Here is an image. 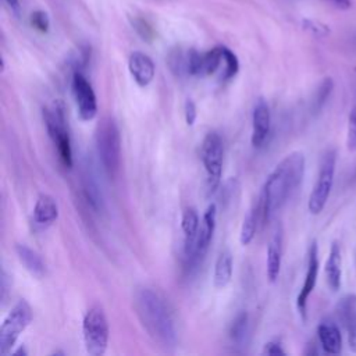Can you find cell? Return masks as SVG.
<instances>
[{"label":"cell","mask_w":356,"mask_h":356,"mask_svg":"<svg viewBox=\"0 0 356 356\" xmlns=\"http://www.w3.org/2000/svg\"><path fill=\"white\" fill-rule=\"evenodd\" d=\"M11 353H13L14 356H21V355H22V356H26V355H28L26 349H25L22 345H21V346H19L17 350H14V352H11Z\"/></svg>","instance_id":"d6a6232c"},{"label":"cell","mask_w":356,"mask_h":356,"mask_svg":"<svg viewBox=\"0 0 356 356\" xmlns=\"http://www.w3.org/2000/svg\"><path fill=\"white\" fill-rule=\"evenodd\" d=\"M71 89L75 99L78 115L83 121H89L97 114V100L95 90L89 81L83 76L82 72L75 71L71 81Z\"/></svg>","instance_id":"30bf717a"},{"label":"cell","mask_w":356,"mask_h":356,"mask_svg":"<svg viewBox=\"0 0 356 356\" xmlns=\"http://www.w3.org/2000/svg\"><path fill=\"white\" fill-rule=\"evenodd\" d=\"M232 270H234V260L232 254L228 250H222L214 264V273H213V285L217 289H222L227 286L232 278Z\"/></svg>","instance_id":"44dd1931"},{"label":"cell","mask_w":356,"mask_h":356,"mask_svg":"<svg viewBox=\"0 0 356 356\" xmlns=\"http://www.w3.org/2000/svg\"><path fill=\"white\" fill-rule=\"evenodd\" d=\"M134 309L145 331L160 345L177 343V330L164 299L150 288H138L134 293Z\"/></svg>","instance_id":"7a4b0ae2"},{"label":"cell","mask_w":356,"mask_h":356,"mask_svg":"<svg viewBox=\"0 0 356 356\" xmlns=\"http://www.w3.org/2000/svg\"><path fill=\"white\" fill-rule=\"evenodd\" d=\"M337 317L343 327L350 350L356 352V295L346 293L335 306Z\"/></svg>","instance_id":"7c38bea8"},{"label":"cell","mask_w":356,"mask_h":356,"mask_svg":"<svg viewBox=\"0 0 356 356\" xmlns=\"http://www.w3.org/2000/svg\"><path fill=\"white\" fill-rule=\"evenodd\" d=\"M263 355H268V356H278V355H286L285 349L282 348V345L278 342V341H270L264 345L263 350H261Z\"/></svg>","instance_id":"f546056e"},{"label":"cell","mask_w":356,"mask_h":356,"mask_svg":"<svg viewBox=\"0 0 356 356\" xmlns=\"http://www.w3.org/2000/svg\"><path fill=\"white\" fill-rule=\"evenodd\" d=\"M281 261H282V229L281 227H277L267 248L266 271L270 282L277 281L281 271Z\"/></svg>","instance_id":"9a60e30c"},{"label":"cell","mask_w":356,"mask_h":356,"mask_svg":"<svg viewBox=\"0 0 356 356\" xmlns=\"http://www.w3.org/2000/svg\"><path fill=\"white\" fill-rule=\"evenodd\" d=\"M261 221V217H260V209H259V204L256 203L249 211L248 214L245 216L243 221H242V227H241V234H239V242L241 245L246 246L249 245L253 238H254V234H256V229H257V221Z\"/></svg>","instance_id":"7402d4cb"},{"label":"cell","mask_w":356,"mask_h":356,"mask_svg":"<svg viewBox=\"0 0 356 356\" xmlns=\"http://www.w3.org/2000/svg\"><path fill=\"white\" fill-rule=\"evenodd\" d=\"M318 249H317V243L312 242L310 248H309V253H307V270L305 274V281L303 285L298 293L296 298V307L298 312L300 313L302 318H306V307H307V300L309 296L312 295L316 282H317V275H318Z\"/></svg>","instance_id":"8fae6325"},{"label":"cell","mask_w":356,"mask_h":356,"mask_svg":"<svg viewBox=\"0 0 356 356\" xmlns=\"http://www.w3.org/2000/svg\"><path fill=\"white\" fill-rule=\"evenodd\" d=\"M271 127V114L267 102L260 97L256 100L252 114V145L254 147H261L268 136Z\"/></svg>","instance_id":"4fadbf2b"},{"label":"cell","mask_w":356,"mask_h":356,"mask_svg":"<svg viewBox=\"0 0 356 356\" xmlns=\"http://www.w3.org/2000/svg\"><path fill=\"white\" fill-rule=\"evenodd\" d=\"M331 89H332V81H331V78H325L320 83V86L317 88V92H316V96H314V100H313V110L314 111H318L323 107V104L325 103L327 97L331 93Z\"/></svg>","instance_id":"484cf974"},{"label":"cell","mask_w":356,"mask_h":356,"mask_svg":"<svg viewBox=\"0 0 356 356\" xmlns=\"http://www.w3.org/2000/svg\"><path fill=\"white\" fill-rule=\"evenodd\" d=\"M327 1L332 3V4L337 6L338 8H343V10H346V8L350 7V0H327Z\"/></svg>","instance_id":"1f68e13d"},{"label":"cell","mask_w":356,"mask_h":356,"mask_svg":"<svg viewBox=\"0 0 356 356\" xmlns=\"http://www.w3.org/2000/svg\"><path fill=\"white\" fill-rule=\"evenodd\" d=\"M200 154L207 174V193L213 195L220 186L224 159L222 140L217 132H209L204 136Z\"/></svg>","instance_id":"ba28073f"},{"label":"cell","mask_w":356,"mask_h":356,"mask_svg":"<svg viewBox=\"0 0 356 356\" xmlns=\"http://www.w3.org/2000/svg\"><path fill=\"white\" fill-rule=\"evenodd\" d=\"M96 149L108 177H115L121 164V135L117 122L104 117L96 127Z\"/></svg>","instance_id":"3957f363"},{"label":"cell","mask_w":356,"mask_h":356,"mask_svg":"<svg viewBox=\"0 0 356 356\" xmlns=\"http://www.w3.org/2000/svg\"><path fill=\"white\" fill-rule=\"evenodd\" d=\"M346 147L349 152H356V106H353L348 115Z\"/></svg>","instance_id":"4316f807"},{"label":"cell","mask_w":356,"mask_h":356,"mask_svg":"<svg viewBox=\"0 0 356 356\" xmlns=\"http://www.w3.org/2000/svg\"><path fill=\"white\" fill-rule=\"evenodd\" d=\"M325 271V280L331 291H338L341 286V278H342V253L341 246L337 241L331 243L330 253L324 266Z\"/></svg>","instance_id":"2e32d148"},{"label":"cell","mask_w":356,"mask_h":356,"mask_svg":"<svg viewBox=\"0 0 356 356\" xmlns=\"http://www.w3.org/2000/svg\"><path fill=\"white\" fill-rule=\"evenodd\" d=\"M43 121L46 125V131L53 140L60 160L68 168L72 167V150L71 140L65 127V115L64 107L61 103L56 102L51 107L43 108Z\"/></svg>","instance_id":"5b68a950"},{"label":"cell","mask_w":356,"mask_h":356,"mask_svg":"<svg viewBox=\"0 0 356 356\" xmlns=\"http://www.w3.org/2000/svg\"><path fill=\"white\" fill-rule=\"evenodd\" d=\"M7 1V4L11 7V8H14V10H17L18 8V0H6Z\"/></svg>","instance_id":"836d02e7"},{"label":"cell","mask_w":356,"mask_h":356,"mask_svg":"<svg viewBox=\"0 0 356 356\" xmlns=\"http://www.w3.org/2000/svg\"><path fill=\"white\" fill-rule=\"evenodd\" d=\"M128 70L134 81L142 88L147 86L153 81L156 74V67L153 60L142 51H134L129 56Z\"/></svg>","instance_id":"5bb4252c"},{"label":"cell","mask_w":356,"mask_h":356,"mask_svg":"<svg viewBox=\"0 0 356 356\" xmlns=\"http://www.w3.org/2000/svg\"><path fill=\"white\" fill-rule=\"evenodd\" d=\"M216 221H217V206L214 203L209 204L206 211L203 213L200 225H199V231H197V236L195 241V248L191 253L189 257L185 259L188 268H193L195 266H197L202 259L204 257V254L207 253V249L210 246V242L213 239L214 231H216Z\"/></svg>","instance_id":"9c48e42d"},{"label":"cell","mask_w":356,"mask_h":356,"mask_svg":"<svg viewBox=\"0 0 356 356\" xmlns=\"http://www.w3.org/2000/svg\"><path fill=\"white\" fill-rule=\"evenodd\" d=\"M199 225H200V220L199 216L196 213L195 209L188 207L185 209V211L182 213V218H181V228L184 232V259L189 257L193 248H195V241L197 236V231H199Z\"/></svg>","instance_id":"d6986e66"},{"label":"cell","mask_w":356,"mask_h":356,"mask_svg":"<svg viewBox=\"0 0 356 356\" xmlns=\"http://www.w3.org/2000/svg\"><path fill=\"white\" fill-rule=\"evenodd\" d=\"M33 221L38 225L46 227L53 224L58 218V204L50 195H40L33 206Z\"/></svg>","instance_id":"ac0fdd59"},{"label":"cell","mask_w":356,"mask_h":356,"mask_svg":"<svg viewBox=\"0 0 356 356\" xmlns=\"http://www.w3.org/2000/svg\"><path fill=\"white\" fill-rule=\"evenodd\" d=\"M184 113H185V122L188 127H192L196 121V117H197V110H196V104L192 99H188L185 102V106H184Z\"/></svg>","instance_id":"f1b7e54d"},{"label":"cell","mask_w":356,"mask_h":356,"mask_svg":"<svg viewBox=\"0 0 356 356\" xmlns=\"http://www.w3.org/2000/svg\"><path fill=\"white\" fill-rule=\"evenodd\" d=\"M15 252L24 267L36 278H42L46 273V266L42 257L25 243H17Z\"/></svg>","instance_id":"ffe728a7"},{"label":"cell","mask_w":356,"mask_h":356,"mask_svg":"<svg viewBox=\"0 0 356 356\" xmlns=\"http://www.w3.org/2000/svg\"><path fill=\"white\" fill-rule=\"evenodd\" d=\"M305 174V156L302 152L286 154L266 178L257 204L261 222H267L280 210L293 191L300 185Z\"/></svg>","instance_id":"6da1fadb"},{"label":"cell","mask_w":356,"mask_h":356,"mask_svg":"<svg viewBox=\"0 0 356 356\" xmlns=\"http://www.w3.org/2000/svg\"><path fill=\"white\" fill-rule=\"evenodd\" d=\"M32 321V309L25 299L18 300L0 327V355L6 356L14 348L17 339Z\"/></svg>","instance_id":"52a82bcc"},{"label":"cell","mask_w":356,"mask_h":356,"mask_svg":"<svg viewBox=\"0 0 356 356\" xmlns=\"http://www.w3.org/2000/svg\"><path fill=\"white\" fill-rule=\"evenodd\" d=\"M222 72H221V79L228 81L234 78L239 70V61L236 56L227 47H224V63H222Z\"/></svg>","instance_id":"d4e9b609"},{"label":"cell","mask_w":356,"mask_h":356,"mask_svg":"<svg viewBox=\"0 0 356 356\" xmlns=\"http://www.w3.org/2000/svg\"><path fill=\"white\" fill-rule=\"evenodd\" d=\"M7 282H8V277H7L6 271L3 270V271H1V300L6 299L7 292H8V286H11V285H8Z\"/></svg>","instance_id":"4dcf8cb0"},{"label":"cell","mask_w":356,"mask_h":356,"mask_svg":"<svg viewBox=\"0 0 356 356\" xmlns=\"http://www.w3.org/2000/svg\"><path fill=\"white\" fill-rule=\"evenodd\" d=\"M82 337L85 349L92 356H102L108 345V321L100 306H92L83 316Z\"/></svg>","instance_id":"277c9868"},{"label":"cell","mask_w":356,"mask_h":356,"mask_svg":"<svg viewBox=\"0 0 356 356\" xmlns=\"http://www.w3.org/2000/svg\"><path fill=\"white\" fill-rule=\"evenodd\" d=\"M320 345L325 353L338 355L342 350V334L339 328L331 321H323L317 327Z\"/></svg>","instance_id":"e0dca14e"},{"label":"cell","mask_w":356,"mask_h":356,"mask_svg":"<svg viewBox=\"0 0 356 356\" xmlns=\"http://www.w3.org/2000/svg\"><path fill=\"white\" fill-rule=\"evenodd\" d=\"M31 24L35 29H38L39 32H47L49 26H50V21L49 17L44 11H33L31 15Z\"/></svg>","instance_id":"83f0119b"},{"label":"cell","mask_w":356,"mask_h":356,"mask_svg":"<svg viewBox=\"0 0 356 356\" xmlns=\"http://www.w3.org/2000/svg\"><path fill=\"white\" fill-rule=\"evenodd\" d=\"M82 185H83V195L86 200L90 203V206L95 210H99L102 207V195L95 179L89 174H85Z\"/></svg>","instance_id":"cb8c5ba5"},{"label":"cell","mask_w":356,"mask_h":356,"mask_svg":"<svg viewBox=\"0 0 356 356\" xmlns=\"http://www.w3.org/2000/svg\"><path fill=\"white\" fill-rule=\"evenodd\" d=\"M248 328H249V316L246 312H241L231 323V327H229L231 341L238 345L243 343L248 335Z\"/></svg>","instance_id":"603a6c76"},{"label":"cell","mask_w":356,"mask_h":356,"mask_svg":"<svg viewBox=\"0 0 356 356\" xmlns=\"http://www.w3.org/2000/svg\"><path fill=\"white\" fill-rule=\"evenodd\" d=\"M335 164H337V152L334 149H327L321 156L317 178L307 202V209L312 214H320L328 202L332 184H334Z\"/></svg>","instance_id":"8992f818"}]
</instances>
